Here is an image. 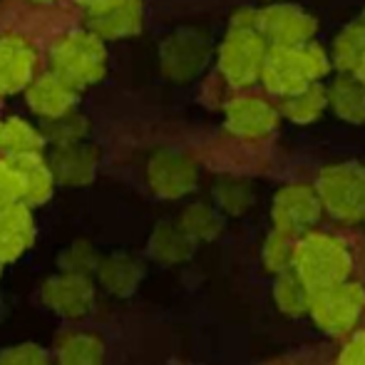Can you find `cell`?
Masks as SVG:
<instances>
[{
    "label": "cell",
    "mask_w": 365,
    "mask_h": 365,
    "mask_svg": "<svg viewBox=\"0 0 365 365\" xmlns=\"http://www.w3.org/2000/svg\"><path fill=\"white\" fill-rule=\"evenodd\" d=\"M45 137V142H53V145H68V142H80L87 132V120L80 117L77 112H68L63 117H55L48 120L45 130H40Z\"/></svg>",
    "instance_id": "obj_30"
},
{
    "label": "cell",
    "mask_w": 365,
    "mask_h": 365,
    "mask_svg": "<svg viewBox=\"0 0 365 365\" xmlns=\"http://www.w3.org/2000/svg\"><path fill=\"white\" fill-rule=\"evenodd\" d=\"M38 53L20 35H0V97L25 90L35 77Z\"/></svg>",
    "instance_id": "obj_13"
},
{
    "label": "cell",
    "mask_w": 365,
    "mask_h": 365,
    "mask_svg": "<svg viewBox=\"0 0 365 365\" xmlns=\"http://www.w3.org/2000/svg\"><path fill=\"white\" fill-rule=\"evenodd\" d=\"M328 105L338 117L353 125L365 122V85L356 75H341L328 90Z\"/></svg>",
    "instance_id": "obj_21"
},
{
    "label": "cell",
    "mask_w": 365,
    "mask_h": 365,
    "mask_svg": "<svg viewBox=\"0 0 365 365\" xmlns=\"http://www.w3.org/2000/svg\"><path fill=\"white\" fill-rule=\"evenodd\" d=\"M363 53H365V13L358 20H353L351 25H346V30L336 38L333 63L343 73H353Z\"/></svg>",
    "instance_id": "obj_25"
},
{
    "label": "cell",
    "mask_w": 365,
    "mask_h": 365,
    "mask_svg": "<svg viewBox=\"0 0 365 365\" xmlns=\"http://www.w3.org/2000/svg\"><path fill=\"white\" fill-rule=\"evenodd\" d=\"M341 363H361L365 365V331L356 333L341 353Z\"/></svg>",
    "instance_id": "obj_34"
},
{
    "label": "cell",
    "mask_w": 365,
    "mask_h": 365,
    "mask_svg": "<svg viewBox=\"0 0 365 365\" xmlns=\"http://www.w3.org/2000/svg\"><path fill=\"white\" fill-rule=\"evenodd\" d=\"M35 239L33 212L25 202L0 209V264L15 261L30 249Z\"/></svg>",
    "instance_id": "obj_17"
},
{
    "label": "cell",
    "mask_w": 365,
    "mask_h": 365,
    "mask_svg": "<svg viewBox=\"0 0 365 365\" xmlns=\"http://www.w3.org/2000/svg\"><path fill=\"white\" fill-rule=\"evenodd\" d=\"M53 73L75 85L77 90L95 85L107 73V50L100 35L87 30H70L55 43L50 53Z\"/></svg>",
    "instance_id": "obj_3"
},
{
    "label": "cell",
    "mask_w": 365,
    "mask_h": 365,
    "mask_svg": "<svg viewBox=\"0 0 365 365\" xmlns=\"http://www.w3.org/2000/svg\"><path fill=\"white\" fill-rule=\"evenodd\" d=\"M274 298L281 311L289 313V316H303L311 308V293L291 269L279 274V281L274 286Z\"/></svg>",
    "instance_id": "obj_26"
},
{
    "label": "cell",
    "mask_w": 365,
    "mask_h": 365,
    "mask_svg": "<svg viewBox=\"0 0 365 365\" xmlns=\"http://www.w3.org/2000/svg\"><path fill=\"white\" fill-rule=\"evenodd\" d=\"M97 279L102 289L115 296H130L145 279V266L127 254H112L97 261Z\"/></svg>",
    "instance_id": "obj_19"
},
{
    "label": "cell",
    "mask_w": 365,
    "mask_h": 365,
    "mask_svg": "<svg viewBox=\"0 0 365 365\" xmlns=\"http://www.w3.org/2000/svg\"><path fill=\"white\" fill-rule=\"evenodd\" d=\"M259 33L274 45L296 48L311 40V35L316 33V20L298 5L276 3L259 10Z\"/></svg>",
    "instance_id": "obj_11"
},
{
    "label": "cell",
    "mask_w": 365,
    "mask_h": 365,
    "mask_svg": "<svg viewBox=\"0 0 365 365\" xmlns=\"http://www.w3.org/2000/svg\"><path fill=\"white\" fill-rule=\"evenodd\" d=\"M209 60V43L197 30H179L159 48V65L169 80L187 82L204 70Z\"/></svg>",
    "instance_id": "obj_8"
},
{
    "label": "cell",
    "mask_w": 365,
    "mask_h": 365,
    "mask_svg": "<svg viewBox=\"0 0 365 365\" xmlns=\"http://www.w3.org/2000/svg\"><path fill=\"white\" fill-rule=\"evenodd\" d=\"M33 3H53V0H33Z\"/></svg>",
    "instance_id": "obj_38"
},
{
    "label": "cell",
    "mask_w": 365,
    "mask_h": 365,
    "mask_svg": "<svg viewBox=\"0 0 365 365\" xmlns=\"http://www.w3.org/2000/svg\"><path fill=\"white\" fill-rule=\"evenodd\" d=\"M353 73H356L358 80L365 85V53L361 55V60H358V65H356V70H353Z\"/></svg>",
    "instance_id": "obj_37"
},
{
    "label": "cell",
    "mask_w": 365,
    "mask_h": 365,
    "mask_svg": "<svg viewBox=\"0 0 365 365\" xmlns=\"http://www.w3.org/2000/svg\"><path fill=\"white\" fill-rule=\"evenodd\" d=\"M179 226L194 241H212L221 234V217L207 204H192V207L184 209Z\"/></svg>",
    "instance_id": "obj_27"
},
{
    "label": "cell",
    "mask_w": 365,
    "mask_h": 365,
    "mask_svg": "<svg viewBox=\"0 0 365 365\" xmlns=\"http://www.w3.org/2000/svg\"><path fill=\"white\" fill-rule=\"evenodd\" d=\"M194 244L197 241L187 234L179 224H159L152 231V239H149V251L157 261L162 264H182L189 256L194 254Z\"/></svg>",
    "instance_id": "obj_20"
},
{
    "label": "cell",
    "mask_w": 365,
    "mask_h": 365,
    "mask_svg": "<svg viewBox=\"0 0 365 365\" xmlns=\"http://www.w3.org/2000/svg\"><path fill=\"white\" fill-rule=\"evenodd\" d=\"M351 266V254L336 236L308 234L301 241H296L291 269L303 281L311 296L346 281Z\"/></svg>",
    "instance_id": "obj_1"
},
{
    "label": "cell",
    "mask_w": 365,
    "mask_h": 365,
    "mask_svg": "<svg viewBox=\"0 0 365 365\" xmlns=\"http://www.w3.org/2000/svg\"><path fill=\"white\" fill-rule=\"evenodd\" d=\"M77 97H80V90L53 70L40 77H33L25 87V100H28L30 110L35 115L45 117V120H55V117L73 112Z\"/></svg>",
    "instance_id": "obj_12"
},
{
    "label": "cell",
    "mask_w": 365,
    "mask_h": 365,
    "mask_svg": "<svg viewBox=\"0 0 365 365\" xmlns=\"http://www.w3.org/2000/svg\"><path fill=\"white\" fill-rule=\"evenodd\" d=\"M97 162H100V149L85 145V142H68V145H55L50 152L48 164L53 169L55 182L68 184V187H85L95 179Z\"/></svg>",
    "instance_id": "obj_14"
},
{
    "label": "cell",
    "mask_w": 365,
    "mask_h": 365,
    "mask_svg": "<svg viewBox=\"0 0 365 365\" xmlns=\"http://www.w3.org/2000/svg\"><path fill=\"white\" fill-rule=\"evenodd\" d=\"M266 38L254 28H231L219 48V70L234 87H246L261 77Z\"/></svg>",
    "instance_id": "obj_5"
},
{
    "label": "cell",
    "mask_w": 365,
    "mask_h": 365,
    "mask_svg": "<svg viewBox=\"0 0 365 365\" xmlns=\"http://www.w3.org/2000/svg\"><path fill=\"white\" fill-rule=\"evenodd\" d=\"M87 28L102 40H120L142 30V0H120L102 13L87 15Z\"/></svg>",
    "instance_id": "obj_18"
},
{
    "label": "cell",
    "mask_w": 365,
    "mask_h": 365,
    "mask_svg": "<svg viewBox=\"0 0 365 365\" xmlns=\"http://www.w3.org/2000/svg\"><path fill=\"white\" fill-rule=\"evenodd\" d=\"M20 177L15 172V167L8 162V159H0V209L10 207V204L20 202Z\"/></svg>",
    "instance_id": "obj_32"
},
{
    "label": "cell",
    "mask_w": 365,
    "mask_h": 365,
    "mask_svg": "<svg viewBox=\"0 0 365 365\" xmlns=\"http://www.w3.org/2000/svg\"><path fill=\"white\" fill-rule=\"evenodd\" d=\"M214 199L226 214H244L246 209L254 204V189H251L249 182L244 179H234V177H226L219 179L217 189H214Z\"/></svg>",
    "instance_id": "obj_28"
},
{
    "label": "cell",
    "mask_w": 365,
    "mask_h": 365,
    "mask_svg": "<svg viewBox=\"0 0 365 365\" xmlns=\"http://www.w3.org/2000/svg\"><path fill=\"white\" fill-rule=\"evenodd\" d=\"M331 68V60L318 45H296V48H286V45H274L266 50L264 68H261V77H264L266 87L276 95L286 97L291 92L306 87L308 82L323 77Z\"/></svg>",
    "instance_id": "obj_2"
},
{
    "label": "cell",
    "mask_w": 365,
    "mask_h": 365,
    "mask_svg": "<svg viewBox=\"0 0 365 365\" xmlns=\"http://www.w3.org/2000/svg\"><path fill=\"white\" fill-rule=\"evenodd\" d=\"M149 187L162 199H182L197 189L199 169L189 154L162 149L147 164Z\"/></svg>",
    "instance_id": "obj_7"
},
{
    "label": "cell",
    "mask_w": 365,
    "mask_h": 365,
    "mask_svg": "<svg viewBox=\"0 0 365 365\" xmlns=\"http://www.w3.org/2000/svg\"><path fill=\"white\" fill-rule=\"evenodd\" d=\"M55 358L65 365H95L105 358V343L92 333H65L55 343Z\"/></svg>",
    "instance_id": "obj_23"
},
{
    "label": "cell",
    "mask_w": 365,
    "mask_h": 365,
    "mask_svg": "<svg viewBox=\"0 0 365 365\" xmlns=\"http://www.w3.org/2000/svg\"><path fill=\"white\" fill-rule=\"evenodd\" d=\"M77 5H82V8L87 10V15H95V13H102V10L112 8V5H117L120 0H75Z\"/></svg>",
    "instance_id": "obj_36"
},
{
    "label": "cell",
    "mask_w": 365,
    "mask_h": 365,
    "mask_svg": "<svg viewBox=\"0 0 365 365\" xmlns=\"http://www.w3.org/2000/svg\"><path fill=\"white\" fill-rule=\"evenodd\" d=\"M97 251L87 241H75L60 254V269L63 271H77V274H92L97 269Z\"/></svg>",
    "instance_id": "obj_31"
},
{
    "label": "cell",
    "mask_w": 365,
    "mask_h": 365,
    "mask_svg": "<svg viewBox=\"0 0 365 365\" xmlns=\"http://www.w3.org/2000/svg\"><path fill=\"white\" fill-rule=\"evenodd\" d=\"M45 137L40 130H35L23 117H5L0 120V152L3 157L25 152H43Z\"/></svg>",
    "instance_id": "obj_24"
},
{
    "label": "cell",
    "mask_w": 365,
    "mask_h": 365,
    "mask_svg": "<svg viewBox=\"0 0 365 365\" xmlns=\"http://www.w3.org/2000/svg\"><path fill=\"white\" fill-rule=\"evenodd\" d=\"M279 112L259 97H239L226 105V130L244 140H259L276 130Z\"/></svg>",
    "instance_id": "obj_15"
},
{
    "label": "cell",
    "mask_w": 365,
    "mask_h": 365,
    "mask_svg": "<svg viewBox=\"0 0 365 365\" xmlns=\"http://www.w3.org/2000/svg\"><path fill=\"white\" fill-rule=\"evenodd\" d=\"M321 217V199L316 189L308 184H291L284 187L274 199L271 207V219L274 229L286 231L291 236H298L301 231L311 229Z\"/></svg>",
    "instance_id": "obj_10"
},
{
    "label": "cell",
    "mask_w": 365,
    "mask_h": 365,
    "mask_svg": "<svg viewBox=\"0 0 365 365\" xmlns=\"http://www.w3.org/2000/svg\"><path fill=\"white\" fill-rule=\"evenodd\" d=\"M231 28H254V30H259V10L241 8L239 13L234 15V20H231Z\"/></svg>",
    "instance_id": "obj_35"
},
{
    "label": "cell",
    "mask_w": 365,
    "mask_h": 365,
    "mask_svg": "<svg viewBox=\"0 0 365 365\" xmlns=\"http://www.w3.org/2000/svg\"><path fill=\"white\" fill-rule=\"evenodd\" d=\"M40 298L53 313L63 318H82L95 306V286L90 274L77 271H63L43 284Z\"/></svg>",
    "instance_id": "obj_9"
},
{
    "label": "cell",
    "mask_w": 365,
    "mask_h": 365,
    "mask_svg": "<svg viewBox=\"0 0 365 365\" xmlns=\"http://www.w3.org/2000/svg\"><path fill=\"white\" fill-rule=\"evenodd\" d=\"M293 249H296V236L274 229V234L266 239V246H264L266 269L274 271V274L289 271L293 264Z\"/></svg>",
    "instance_id": "obj_29"
},
{
    "label": "cell",
    "mask_w": 365,
    "mask_h": 365,
    "mask_svg": "<svg viewBox=\"0 0 365 365\" xmlns=\"http://www.w3.org/2000/svg\"><path fill=\"white\" fill-rule=\"evenodd\" d=\"M15 167L20 177V202H25L30 209L45 204L53 197L55 177L53 169H50L48 159H43V152H25V154H13V157H5Z\"/></svg>",
    "instance_id": "obj_16"
},
{
    "label": "cell",
    "mask_w": 365,
    "mask_h": 365,
    "mask_svg": "<svg viewBox=\"0 0 365 365\" xmlns=\"http://www.w3.org/2000/svg\"><path fill=\"white\" fill-rule=\"evenodd\" d=\"M328 107V90L323 85H318L316 80L308 82L306 87L291 92L281 102V112L289 117L296 125H308V122L318 120L323 115V110Z\"/></svg>",
    "instance_id": "obj_22"
},
{
    "label": "cell",
    "mask_w": 365,
    "mask_h": 365,
    "mask_svg": "<svg viewBox=\"0 0 365 365\" xmlns=\"http://www.w3.org/2000/svg\"><path fill=\"white\" fill-rule=\"evenodd\" d=\"M0 271H3V264H0Z\"/></svg>",
    "instance_id": "obj_39"
},
{
    "label": "cell",
    "mask_w": 365,
    "mask_h": 365,
    "mask_svg": "<svg viewBox=\"0 0 365 365\" xmlns=\"http://www.w3.org/2000/svg\"><path fill=\"white\" fill-rule=\"evenodd\" d=\"M48 361V353L35 343H20V346H10L8 351L0 353V363L10 365H40Z\"/></svg>",
    "instance_id": "obj_33"
},
{
    "label": "cell",
    "mask_w": 365,
    "mask_h": 365,
    "mask_svg": "<svg viewBox=\"0 0 365 365\" xmlns=\"http://www.w3.org/2000/svg\"><path fill=\"white\" fill-rule=\"evenodd\" d=\"M365 308V291L361 284H341L323 289L311 296V316L318 328L331 336H346L353 331Z\"/></svg>",
    "instance_id": "obj_6"
},
{
    "label": "cell",
    "mask_w": 365,
    "mask_h": 365,
    "mask_svg": "<svg viewBox=\"0 0 365 365\" xmlns=\"http://www.w3.org/2000/svg\"><path fill=\"white\" fill-rule=\"evenodd\" d=\"M316 194L321 207L341 221L365 219V167L363 164H336L318 177Z\"/></svg>",
    "instance_id": "obj_4"
}]
</instances>
